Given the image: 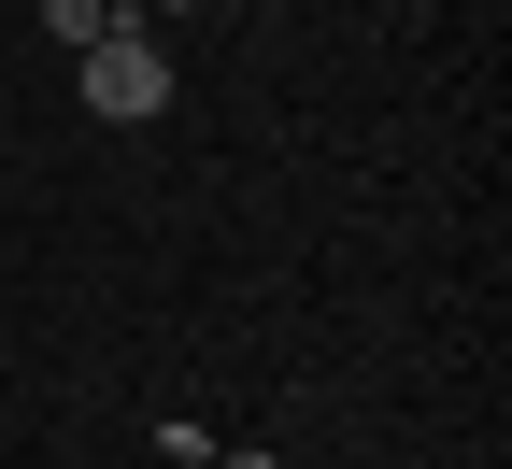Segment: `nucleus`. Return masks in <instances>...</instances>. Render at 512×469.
Here are the masks:
<instances>
[{"mask_svg": "<svg viewBox=\"0 0 512 469\" xmlns=\"http://www.w3.org/2000/svg\"><path fill=\"white\" fill-rule=\"evenodd\" d=\"M86 114H100V128H157V114H171V57H157L143 29L86 43Z\"/></svg>", "mask_w": 512, "mask_h": 469, "instance_id": "nucleus-1", "label": "nucleus"}, {"mask_svg": "<svg viewBox=\"0 0 512 469\" xmlns=\"http://www.w3.org/2000/svg\"><path fill=\"white\" fill-rule=\"evenodd\" d=\"M43 29L86 57V43H114V29H143V15H128V0H43Z\"/></svg>", "mask_w": 512, "mask_h": 469, "instance_id": "nucleus-2", "label": "nucleus"}]
</instances>
